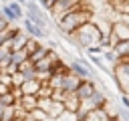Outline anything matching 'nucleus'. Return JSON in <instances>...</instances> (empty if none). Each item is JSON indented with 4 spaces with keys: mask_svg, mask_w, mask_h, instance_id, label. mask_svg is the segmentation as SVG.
Wrapping results in <instances>:
<instances>
[{
    "mask_svg": "<svg viewBox=\"0 0 129 121\" xmlns=\"http://www.w3.org/2000/svg\"><path fill=\"white\" fill-rule=\"evenodd\" d=\"M16 2H18V4H22V6H24V4H26V2H28V0H16Z\"/></svg>",
    "mask_w": 129,
    "mask_h": 121,
    "instance_id": "obj_30",
    "label": "nucleus"
},
{
    "mask_svg": "<svg viewBox=\"0 0 129 121\" xmlns=\"http://www.w3.org/2000/svg\"><path fill=\"white\" fill-rule=\"evenodd\" d=\"M109 2H111V0H109ZM119 2H121V0H119Z\"/></svg>",
    "mask_w": 129,
    "mask_h": 121,
    "instance_id": "obj_34",
    "label": "nucleus"
},
{
    "mask_svg": "<svg viewBox=\"0 0 129 121\" xmlns=\"http://www.w3.org/2000/svg\"><path fill=\"white\" fill-rule=\"evenodd\" d=\"M0 105H2V107H14V105H16V97L12 95V91L0 95Z\"/></svg>",
    "mask_w": 129,
    "mask_h": 121,
    "instance_id": "obj_18",
    "label": "nucleus"
},
{
    "mask_svg": "<svg viewBox=\"0 0 129 121\" xmlns=\"http://www.w3.org/2000/svg\"><path fill=\"white\" fill-rule=\"evenodd\" d=\"M10 83H12V87H20V85L24 83V77H22V73H20V71L12 73V75H10Z\"/></svg>",
    "mask_w": 129,
    "mask_h": 121,
    "instance_id": "obj_22",
    "label": "nucleus"
},
{
    "mask_svg": "<svg viewBox=\"0 0 129 121\" xmlns=\"http://www.w3.org/2000/svg\"><path fill=\"white\" fill-rule=\"evenodd\" d=\"M40 81L38 79H32V81H24L22 85H20V91H22V95H38V91H40Z\"/></svg>",
    "mask_w": 129,
    "mask_h": 121,
    "instance_id": "obj_11",
    "label": "nucleus"
},
{
    "mask_svg": "<svg viewBox=\"0 0 129 121\" xmlns=\"http://www.w3.org/2000/svg\"><path fill=\"white\" fill-rule=\"evenodd\" d=\"M101 58L107 60V63H111V65H117V63H119V58H117V54L113 52V48H105L103 54H101Z\"/></svg>",
    "mask_w": 129,
    "mask_h": 121,
    "instance_id": "obj_19",
    "label": "nucleus"
},
{
    "mask_svg": "<svg viewBox=\"0 0 129 121\" xmlns=\"http://www.w3.org/2000/svg\"><path fill=\"white\" fill-rule=\"evenodd\" d=\"M24 119H26V115H16V117L10 119V121H24Z\"/></svg>",
    "mask_w": 129,
    "mask_h": 121,
    "instance_id": "obj_29",
    "label": "nucleus"
},
{
    "mask_svg": "<svg viewBox=\"0 0 129 121\" xmlns=\"http://www.w3.org/2000/svg\"><path fill=\"white\" fill-rule=\"evenodd\" d=\"M79 85H81V79L69 71V73H64V77H62V87H60V91H64V93L69 95V93H75V91L79 89Z\"/></svg>",
    "mask_w": 129,
    "mask_h": 121,
    "instance_id": "obj_9",
    "label": "nucleus"
},
{
    "mask_svg": "<svg viewBox=\"0 0 129 121\" xmlns=\"http://www.w3.org/2000/svg\"><path fill=\"white\" fill-rule=\"evenodd\" d=\"M48 52H50V48H48V46H44V44H38V46H36V48H34V50L28 54V60L34 65V63H38L40 58H44Z\"/></svg>",
    "mask_w": 129,
    "mask_h": 121,
    "instance_id": "obj_13",
    "label": "nucleus"
},
{
    "mask_svg": "<svg viewBox=\"0 0 129 121\" xmlns=\"http://www.w3.org/2000/svg\"><path fill=\"white\" fill-rule=\"evenodd\" d=\"M16 107L22 111V113H30L32 109H36L38 107V97L36 95H22L18 101H16Z\"/></svg>",
    "mask_w": 129,
    "mask_h": 121,
    "instance_id": "obj_7",
    "label": "nucleus"
},
{
    "mask_svg": "<svg viewBox=\"0 0 129 121\" xmlns=\"http://www.w3.org/2000/svg\"><path fill=\"white\" fill-rule=\"evenodd\" d=\"M54 121H81V119H79V115L73 113V111H62Z\"/></svg>",
    "mask_w": 129,
    "mask_h": 121,
    "instance_id": "obj_20",
    "label": "nucleus"
},
{
    "mask_svg": "<svg viewBox=\"0 0 129 121\" xmlns=\"http://www.w3.org/2000/svg\"><path fill=\"white\" fill-rule=\"evenodd\" d=\"M117 20H119V22H123V24H127V26H129V14H119V16H117Z\"/></svg>",
    "mask_w": 129,
    "mask_h": 121,
    "instance_id": "obj_27",
    "label": "nucleus"
},
{
    "mask_svg": "<svg viewBox=\"0 0 129 121\" xmlns=\"http://www.w3.org/2000/svg\"><path fill=\"white\" fill-rule=\"evenodd\" d=\"M22 30L30 36V38H36V40H42V38H46V32L42 30V28H38L36 24H32L28 18H22Z\"/></svg>",
    "mask_w": 129,
    "mask_h": 121,
    "instance_id": "obj_8",
    "label": "nucleus"
},
{
    "mask_svg": "<svg viewBox=\"0 0 129 121\" xmlns=\"http://www.w3.org/2000/svg\"><path fill=\"white\" fill-rule=\"evenodd\" d=\"M69 71L73 75H77L81 81H85V79H93L95 81V69H93V65H83L79 58H73L69 63Z\"/></svg>",
    "mask_w": 129,
    "mask_h": 121,
    "instance_id": "obj_4",
    "label": "nucleus"
},
{
    "mask_svg": "<svg viewBox=\"0 0 129 121\" xmlns=\"http://www.w3.org/2000/svg\"><path fill=\"white\" fill-rule=\"evenodd\" d=\"M121 105L125 109H129V95H121Z\"/></svg>",
    "mask_w": 129,
    "mask_h": 121,
    "instance_id": "obj_28",
    "label": "nucleus"
},
{
    "mask_svg": "<svg viewBox=\"0 0 129 121\" xmlns=\"http://www.w3.org/2000/svg\"><path fill=\"white\" fill-rule=\"evenodd\" d=\"M87 56H89V63H91V65H95V67H99V69L105 71V63H103L101 56H93V54H87Z\"/></svg>",
    "mask_w": 129,
    "mask_h": 121,
    "instance_id": "obj_24",
    "label": "nucleus"
},
{
    "mask_svg": "<svg viewBox=\"0 0 129 121\" xmlns=\"http://www.w3.org/2000/svg\"><path fill=\"white\" fill-rule=\"evenodd\" d=\"M113 79L117 83L119 93L129 95V58H123L117 65H113Z\"/></svg>",
    "mask_w": 129,
    "mask_h": 121,
    "instance_id": "obj_3",
    "label": "nucleus"
},
{
    "mask_svg": "<svg viewBox=\"0 0 129 121\" xmlns=\"http://www.w3.org/2000/svg\"><path fill=\"white\" fill-rule=\"evenodd\" d=\"M0 14H2V16H4V18L10 22V24L18 20V16H16V14L10 10V6H8V4H2V2H0Z\"/></svg>",
    "mask_w": 129,
    "mask_h": 121,
    "instance_id": "obj_17",
    "label": "nucleus"
},
{
    "mask_svg": "<svg viewBox=\"0 0 129 121\" xmlns=\"http://www.w3.org/2000/svg\"><path fill=\"white\" fill-rule=\"evenodd\" d=\"M83 121H111V117H109V113L105 111V107H99V109H91V111L83 117Z\"/></svg>",
    "mask_w": 129,
    "mask_h": 121,
    "instance_id": "obj_10",
    "label": "nucleus"
},
{
    "mask_svg": "<svg viewBox=\"0 0 129 121\" xmlns=\"http://www.w3.org/2000/svg\"><path fill=\"white\" fill-rule=\"evenodd\" d=\"M28 2H36V0H28Z\"/></svg>",
    "mask_w": 129,
    "mask_h": 121,
    "instance_id": "obj_32",
    "label": "nucleus"
},
{
    "mask_svg": "<svg viewBox=\"0 0 129 121\" xmlns=\"http://www.w3.org/2000/svg\"><path fill=\"white\" fill-rule=\"evenodd\" d=\"M24 121H34V119H32V117H28V115H26V119H24Z\"/></svg>",
    "mask_w": 129,
    "mask_h": 121,
    "instance_id": "obj_31",
    "label": "nucleus"
},
{
    "mask_svg": "<svg viewBox=\"0 0 129 121\" xmlns=\"http://www.w3.org/2000/svg\"><path fill=\"white\" fill-rule=\"evenodd\" d=\"M18 71L22 73V77H24V81H32V79H36V69H34V65H32L30 60H26V63H22V65L18 67Z\"/></svg>",
    "mask_w": 129,
    "mask_h": 121,
    "instance_id": "obj_14",
    "label": "nucleus"
},
{
    "mask_svg": "<svg viewBox=\"0 0 129 121\" xmlns=\"http://www.w3.org/2000/svg\"><path fill=\"white\" fill-rule=\"evenodd\" d=\"M85 50H87V54H93V56H101L105 48H101L99 44H93V46H89V48H85Z\"/></svg>",
    "mask_w": 129,
    "mask_h": 121,
    "instance_id": "obj_23",
    "label": "nucleus"
},
{
    "mask_svg": "<svg viewBox=\"0 0 129 121\" xmlns=\"http://www.w3.org/2000/svg\"><path fill=\"white\" fill-rule=\"evenodd\" d=\"M28 117H32L34 121H46V119H48V115H46L42 109H38V107H36V109H32V111L28 113Z\"/></svg>",
    "mask_w": 129,
    "mask_h": 121,
    "instance_id": "obj_21",
    "label": "nucleus"
},
{
    "mask_svg": "<svg viewBox=\"0 0 129 121\" xmlns=\"http://www.w3.org/2000/svg\"><path fill=\"white\" fill-rule=\"evenodd\" d=\"M8 28H10V22L0 14V32H4V30H8Z\"/></svg>",
    "mask_w": 129,
    "mask_h": 121,
    "instance_id": "obj_26",
    "label": "nucleus"
},
{
    "mask_svg": "<svg viewBox=\"0 0 129 121\" xmlns=\"http://www.w3.org/2000/svg\"><path fill=\"white\" fill-rule=\"evenodd\" d=\"M99 38H101V30L97 28V24L93 20L87 22V24H83L73 34H69V40L75 46H79V48H89L93 44H99Z\"/></svg>",
    "mask_w": 129,
    "mask_h": 121,
    "instance_id": "obj_2",
    "label": "nucleus"
},
{
    "mask_svg": "<svg viewBox=\"0 0 129 121\" xmlns=\"http://www.w3.org/2000/svg\"><path fill=\"white\" fill-rule=\"evenodd\" d=\"M62 105H64V111H73V113H77V111L81 109V99H79L75 93H69V95L64 97V101H62Z\"/></svg>",
    "mask_w": 129,
    "mask_h": 121,
    "instance_id": "obj_12",
    "label": "nucleus"
},
{
    "mask_svg": "<svg viewBox=\"0 0 129 121\" xmlns=\"http://www.w3.org/2000/svg\"><path fill=\"white\" fill-rule=\"evenodd\" d=\"M93 20V8H91V2H87V0H83L75 10H71V12H67L64 16H60L58 20H56V28L62 32V34H73L75 30H79L83 24H87V22H91Z\"/></svg>",
    "mask_w": 129,
    "mask_h": 121,
    "instance_id": "obj_1",
    "label": "nucleus"
},
{
    "mask_svg": "<svg viewBox=\"0 0 129 121\" xmlns=\"http://www.w3.org/2000/svg\"><path fill=\"white\" fill-rule=\"evenodd\" d=\"M38 44H40V40H36V38H28V42H26V46H24V50H26V52L30 54V52H32V50H34V48H36Z\"/></svg>",
    "mask_w": 129,
    "mask_h": 121,
    "instance_id": "obj_25",
    "label": "nucleus"
},
{
    "mask_svg": "<svg viewBox=\"0 0 129 121\" xmlns=\"http://www.w3.org/2000/svg\"><path fill=\"white\" fill-rule=\"evenodd\" d=\"M95 91H97V83H95L93 79H85V81H81V85H79V89L75 91V95H77L81 101H85V99H89Z\"/></svg>",
    "mask_w": 129,
    "mask_h": 121,
    "instance_id": "obj_6",
    "label": "nucleus"
},
{
    "mask_svg": "<svg viewBox=\"0 0 129 121\" xmlns=\"http://www.w3.org/2000/svg\"><path fill=\"white\" fill-rule=\"evenodd\" d=\"M10 56H12V65H14V67H20L22 63L28 60V52H26L24 48H20V50H12Z\"/></svg>",
    "mask_w": 129,
    "mask_h": 121,
    "instance_id": "obj_16",
    "label": "nucleus"
},
{
    "mask_svg": "<svg viewBox=\"0 0 129 121\" xmlns=\"http://www.w3.org/2000/svg\"><path fill=\"white\" fill-rule=\"evenodd\" d=\"M113 52L117 54L119 60L129 58V40H121V42H117V44L113 46Z\"/></svg>",
    "mask_w": 129,
    "mask_h": 121,
    "instance_id": "obj_15",
    "label": "nucleus"
},
{
    "mask_svg": "<svg viewBox=\"0 0 129 121\" xmlns=\"http://www.w3.org/2000/svg\"><path fill=\"white\" fill-rule=\"evenodd\" d=\"M83 0H56L52 6H50V14H52V18L54 20H58L60 16H64L67 12H71V10H75L79 4H81Z\"/></svg>",
    "mask_w": 129,
    "mask_h": 121,
    "instance_id": "obj_5",
    "label": "nucleus"
},
{
    "mask_svg": "<svg viewBox=\"0 0 129 121\" xmlns=\"http://www.w3.org/2000/svg\"><path fill=\"white\" fill-rule=\"evenodd\" d=\"M111 121H119V119H111Z\"/></svg>",
    "mask_w": 129,
    "mask_h": 121,
    "instance_id": "obj_33",
    "label": "nucleus"
}]
</instances>
